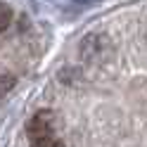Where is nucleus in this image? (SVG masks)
I'll return each instance as SVG.
<instances>
[{
    "mask_svg": "<svg viewBox=\"0 0 147 147\" xmlns=\"http://www.w3.org/2000/svg\"><path fill=\"white\" fill-rule=\"evenodd\" d=\"M57 3H64V5H78V7H90V5H95L97 0H57Z\"/></svg>",
    "mask_w": 147,
    "mask_h": 147,
    "instance_id": "39448f33",
    "label": "nucleus"
},
{
    "mask_svg": "<svg viewBox=\"0 0 147 147\" xmlns=\"http://www.w3.org/2000/svg\"><path fill=\"white\" fill-rule=\"evenodd\" d=\"M31 147H64V142L59 138H55L52 133L50 135H40V138H33V145Z\"/></svg>",
    "mask_w": 147,
    "mask_h": 147,
    "instance_id": "f03ea898",
    "label": "nucleus"
},
{
    "mask_svg": "<svg viewBox=\"0 0 147 147\" xmlns=\"http://www.w3.org/2000/svg\"><path fill=\"white\" fill-rule=\"evenodd\" d=\"M10 24H12V7L0 3V33H3Z\"/></svg>",
    "mask_w": 147,
    "mask_h": 147,
    "instance_id": "7ed1b4c3",
    "label": "nucleus"
},
{
    "mask_svg": "<svg viewBox=\"0 0 147 147\" xmlns=\"http://www.w3.org/2000/svg\"><path fill=\"white\" fill-rule=\"evenodd\" d=\"M26 131H29L31 138H40V135H50V114L48 112H38L29 126H26Z\"/></svg>",
    "mask_w": 147,
    "mask_h": 147,
    "instance_id": "f257e3e1",
    "label": "nucleus"
},
{
    "mask_svg": "<svg viewBox=\"0 0 147 147\" xmlns=\"http://www.w3.org/2000/svg\"><path fill=\"white\" fill-rule=\"evenodd\" d=\"M14 83H17L14 76H10V74H0V100H3V97L14 88Z\"/></svg>",
    "mask_w": 147,
    "mask_h": 147,
    "instance_id": "20e7f679",
    "label": "nucleus"
}]
</instances>
